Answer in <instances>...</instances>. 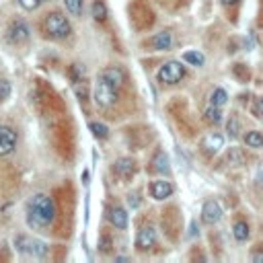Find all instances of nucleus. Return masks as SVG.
<instances>
[{
    "instance_id": "obj_1",
    "label": "nucleus",
    "mask_w": 263,
    "mask_h": 263,
    "mask_svg": "<svg viewBox=\"0 0 263 263\" xmlns=\"http://www.w3.org/2000/svg\"><path fill=\"white\" fill-rule=\"evenodd\" d=\"M56 218V206L54 200L46 193H37L33 195L29 204H27V220L29 226L33 228H46L54 222Z\"/></svg>"
},
{
    "instance_id": "obj_2",
    "label": "nucleus",
    "mask_w": 263,
    "mask_h": 263,
    "mask_svg": "<svg viewBox=\"0 0 263 263\" xmlns=\"http://www.w3.org/2000/svg\"><path fill=\"white\" fill-rule=\"evenodd\" d=\"M43 31L52 39H66L72 33V27L68 23V19L56 11V13L46 15V19H43Z\"/></svg>"
},
{
    "instance_id": "obj_3",
    "label": "nucleus",
    "mask_w": 263,
    "mask_h": 263,
    "mask_svg": "<svg viewBox=\"0 0 263 263\" xmlns=\"http://www.w3.org/2000/svg\"><path fill=\"white\" fill-rule=\"evenodd\" d=\"M15 247H17V251L33 255V257H46L48 255V245L43 243V240H37V238L25 236V234L15 238Z\"/></svg>"
},
{
    "instance_id": "obj_4",
    "label": "nucleus",
    "mask_w": 263,
    "mask_h": 263,
    "mask_svg": "<svg viewBox=\"0 0 263 263\" xmlns=\"http://www.w3.org/2000/svg\"><path fill=\"white\" fill-rule=\"evenodd\" d=\"M117 101V91L111 82H107L105 78H99L95 84V103L99 107H109Z\"/></svg>"
},
{
    "instance_id": "obj_5",
    "label": "nucleus",
    "mask_w": 263,
    "mask_h": 263,
    "mask_svg": "<svg viewBox=\"0 0 263 263\" xmlns=\"http://www.w3.org/2000/svg\"><path fill=\"white\" fill-rule=\"evenodd\" d=\"M183 76H185V68L181 66V62H167L165 66H161V70L157 74L159 82L163 84H177Z\"/></svg>"
},
{
    "instance_id": "obj_6",
    "label": "nucleus",
    "mask_w": 263,
    "mask_h": 263,
    "mask_svg": "<svg viewBox=\"0 0 263 263\" xmlns=\"http://www.w3.org/2000/svg\"><path fill=\"white\" fill-rule=\"evenodd\" d=\"M19 142L17 129L11 125H0V157H9L15 152Z\"/></svg>"
},
{
    "instance_id": "obj_7",
    "label": "nucleus",
    "mask_w": 263,
    "mask_h": 263,
    "mask_svg": "<svg viewBox=\"0 0 263 263\" xmlns=\"http://www.w3.org/2000/svg\"><path fill=\"white\" fill-rule=\"evenodd\" d=\"M9 35V41L11 43H15V46H21V43H25L27 39H29V27H27V23L25 21H21V19H17V21H13V23L9 25V31H7Z\"/></svg>"
},
{
    "instance_id": "obj_8",
    "label": "nucleus",
    "mask_w": 263,
    "mask_h": 263,
    "mask_svg": "<svg viewBox=\"0 0 263 263\" xmlns=\"http://www.w3.org/2000/svg\"><path fill=\"white\" fill-rule=\"evenodd\" d=\"M220 218H222V208L218 202L210 200L204 204V210H202V220L206 224H216V222H220Z\"/></svg>"
},
{
    "instance_id": "obj_9",
    "label": "nucleus",
    "mask_w": 263,
    "mask_h": 263,
    "mask_svg": "<svg viewBox=\"0 0 263 263\" xmlns=\"http://www.w3.org/2000/svg\"><path fill=\"white\" fill-rule=\"evenodd\" d=\"M155 240H157V230L152 226H144L136 236V247L140 251H146V249H150L152 245H155Z\"/></svg>"
},
{
    "instance_id": "obj_10",
    "label": "nucleus",
    "mask_w": 263,
    "mask_h": 263,
    "mask_svg": "<svg viewBox=\"0 0 263 263\" xmlns=\"http://www.w3.org/2000/svg\"><path fill=\"white\" fill-rule=\"evenodd\" d=\"M148 46L152 50H157V52H165L173 46V35L169 31H163V33H157L155 37H150L148 39Z\"/></svg>"
},
{
    "instance_id": "obj_11",
    "label": "nucleus",
    "mask_w": 263,
    "mask_h": 263,
    "mask_svg": "<svg viewBox=\"0 0 263 263\" xmlns=\"http://www.w3.org/2000/svg\"><path fill=\"white\" fill-rule=\"evenodd\" d=\"M173 193V185L169 181H152L150 185V195L155 197V200H167V197Z\"/></svg>"
},
{
    "instance_id": "obj_12",
    "label": "nucleus",
    "mask_w": 263,
    "mask_h": 263,
    "mask_svg": "<svg viewBox=\"0 0 263 263\" xmlns=\"http://www.w3.org/2000/svg\"><path fill=\"white\" fill-rule=\"evenodd\" d=\"M222 146H224V138H222L220 134H210V136H206L204 142H202V148H204L206 155H216V152L220 150Z\"/></svg>"
},
{
    "instance_id": "obj_13",
    "label": "nucleus",
    "mask_w": 263,
    "mask_h": 263,
    "mask_svg": "<svg viewBox=\"0 0 263 263\" xmlns=\"http://www.w3.org/2000/svg\"><path fill=\"white\" fill-rule=\"evenodd\" d=\"M113 171L119 175V177L127 179V177H132V175H134V171H136V163L132 161V159H119V161L115 163Z\"/></svg>"
},
{
    "instance_id": "obj_14",
    "label": "nucleus",
    "mask_w": 263,
    "mask_h": 263,
    "mask_svg": "<svg viewBox=\"0 0 263 263\" xmlns=\"http://www.w3.org/2000/svg\"><path fill=\"white\" fill-rule=\"evenodd\" d=\"M101 78H105L107 82H111L115 89L123 84V72H121V68H115V66H111V68H105L101 72Z\"/></svg>"
},
{
    "instance_id": "obj_15",
    "label": "nucleus",
    "mask_w": 263,
    "mask_h": 263,
    "mask_svg": "<svg viewBox=\"0 0 263 263\" xmlns=\"http://www.w3.org/2000/svg\"><path fill=\"white\" fill-rule=\"evenodd\" d=\"M109 220H111V224L115 226V228H125L127 226V214H125V210L123 208H113L111 212H109Z\"/></svg>"
},
{
    "instance_id": "obj_16",
    "label": "nucleus",
    "mask_w": 263,
    "mask_h": 263,
    "mask_svg": "<svg viewBox=\"0 0 263 263\" xmlns=\"http://www.w3.org/2000/svg\"><path fill=\"white\" fill-rule=\"evenodd\" d=\"M152 169H155L157 173H169V159H167V155L163 150H159L157 155H155V159H152Z\"/></svg>"
},
{
    "instance_id": "obj_17",
    "label": "nucleus",
    "mask_w": 263,
    "mask_h": 263,
    "mask_svg": "<svg viewBox=\"0 0 263 263\" xmlns=\"http://www.w3.org/2000/svg\"><path fill=\"white\" fill-rule=\"evenodd\" d=\"M232 234H234L236 240H247V238H249V224L243 222V220L236 222L234 228H232Z\"/></svg>"
},
{
    "instance_id": "obj_18",
    "label": "nucleus",
    "mask_w": 263,
    "mask_h": 263,
    "mask_svg": "<svg viewBox=\"0 0 263 263\" xmlns=\"http://www.w3.org/2000/svg\"><path fill=\"white\" fill-rule=\"evenodd\" d=\"M204 117H206V121L208 123H220L222 121V113H220V107H216V105H212L210 109H208V111L204 113Z\"/></svg>"
},
{
    "instance_id": "obj_19",
    "label": "nucleus",
    "mask_w": 263,
    "mask_h": 263,
    "mask_svg": "<svg viewBox=\"0 0 263 263\" xmlns=\"http://www.w3.org/2000/svg\"><path fill=\"white\" fill-rule=\"evenodd\" d=\"M228 163L232 167H240V165H245V155H243V150H238V148H230L228 152Z\"/></svg>"
},
{
    "instance_id": "obj_20",
    "label": "nucleus",
    "mask_w": 263,
    "mask_h": 263,
    "mask_svg": "<svg viewBox=\"0 0 263 263\" xmlns=\"http://www.w3.org/2000/svg\"><path fill=\"white\" fill-rule=\"evenodd\" d=\"M64 5H66V9H68L70 15H74V17H80V15H82V9H84L82 0H64Z\"/></svg>"
},
{
    "instance_id": "obj_21",
    "label": "nucleus",
    "mask_w": 263,
    "mask_h": 263,
    "mask_svg": "<svg viewBox=\"0 0 263 263\" xmlns=\"http://www.w3.org/2000/svg\"><path fill=\"white\" fill-rule=\"evenodd\" d=\"M245 142L251 148H259V146H263V134L261 132H249V134L245 136Z\"/></svg>"
},
{
    "instance_id": "obj_22",
    "label": "nucleus",
    "mask_w": 263,
    "mask_h": 263,
    "mask_svg": "<svg viewBox=\"0 0 263 263\" xmlns=\"http://www.w3.org/2000/svg\"><path fill=\"white\" fill-rule=\"evenodd\" d=\"M226 101H228V95H226L224 89H216V91L212 93V97H210V103L216 105V107H222Z\"/></svg>"
},
{
    "instance_id": "obj_23",
    "label": "nucleus",
    "mask_w": 263,
    "mask_h": 263,
    "mask_svg": "<svg viewBox=\"0 0 263 263\" xmlns=\"http://www.w3.org/2000/svg\"><path fill=\"white\" fill-rule=\"evenodd\" d=\"M89 127H91V132L97 136V138H101V140H105L107 136H109V129H107V125L105 123H99V121H91L89 123Z\"/></svg>"
},
{
    "instance_id": "obj_24",
    "label": "nucleus",
    "mask_w": 263,
    "mask_h": 263,
    "mask_svg": "<svg viewBox=\"0 0 263 263\" xmlns=\"http://www.w3.org/2000/svg\"><path fill=\"white\" fill-rule=\"evenodd\" d=\"M93 17L97 21H105L107 19V7H105L103 0H95V3H93Z\"/></svg>"
},
{
    "instance_id": "obj_25",
    "label": "nucleus",
    "mask_w": 263,
    "mask_h": 263,
    "mask_svg": "<svg viewBox=\"0 0 263 263\" xmlns=\"http://www.w3.org/2000/svg\"><path fill=\"white\" fill-rule=\"evenodd\" d=\"M183 60L189 62V64H193V66H202V64H204V56H202L200 52H185V54H183Z\"/></svg>"
},
{
    "instance_id": "obj_26",
    "label": "nucleus",
    "mask_w": 263,
    "mask_h": 263,
    "mask_svg": "<svg viewBox=\"0 0 263 263\" xmlns=\"http://www.w3.org/2000/svg\"><path fill=\"white\" fill-rule=\"evenodd\" d=\"M11 91H13V86H11V82H9V80H5V78H0V103H3V101H7V99H9Z\"/></svg>"
},
{
    "instance_id": "obj_27",
    "label": "nucleus",
    "mask_w": 263,
    "mask_h": 263,
    "mask_svg": "<svg viewBox=\"0 0 263 263\" xmlns=\"http://www.w3.org/2000/svg\"><path fill=\"white\" fill-rule=\"evenodd\" d=\"M41 3H46V0H19V5L23 7L25 11H35Z\"/></svg>"
},
{
    "instance_id": "obj_28",
    "label": "nucleus",
    "mask_w": 263,
    "mask_h": 263,
    "mask_svg": "<svg viewBox=\"0 0 263 263\" xmlns=\"http://www.w3.org/2000/svg\"><path fill=\"white\" fill-rule=\"evenodd\" d=\"M253 115L255 117H263V97H259V99H255V103H253Z\"/></svg>"
},
{
    "instance_id": "obj_29",
    "label": "nucleus",
    "mask_w": 263,
    "mask_h": 263,
    "mask_svg": "<svg viewBox=\"0 0 263 263\" xmlns=\"http://www.w3.org/2000/svg\"><path fill=\"white\" fill-rule=\"evenodd\" d=\"M238 129H240L238 119H236V117H230V121H228V134H230L232 138H236V136H238Z\"/></svg>"
},
{
    "instance_id": "obj_30",
    "label": "nucleus",
    "mask_w": 263,
    "mask_h": 263,
    "mask_svg": "<svg viewBox=\"0 0 263 263\" xmlns=\"http://www.w3.org/2000/svg\"><path fill=\"white\" fill-rule=\"evenodd\" d=\"M99 249H101L103 253H109V251H111V238H109V236H101V240H99Z\"/></svg>"
},
{
    "instance_id": "obj_31",
    "label": "nucleus",
    "mask_w": 263,
    "mask_h": 263,
    "mask_svg": "<svg viewBox=\"0 0 263 263\" xmlns=\"http://www.w3.org/2000/svg\"><path fill=\"white\" fill-rule=\"evenodd\" d=\"M70 76H72V80H74V82L80 78V66H78V64H72V68H70Z\"/></svg>"
},
{
    "instance_id": "obj_32",
    "label": "nucleus",
    "mask_w": 263,
    "mask_h": 263,
    "mask_svg": "<svg viewBox=\"0 0 263 263\" xmlns=\"http://www.w3.org/2000/svg\"><path fill=\"white\" fill-rule=\"evenodd\" d=\"M127 204L132 208H138L140 206V200H138V195H127Z\"/></svg>"
},
{
    "instance_id": "obj_33",
    "label": "nucleus",
    "mask_w": 263,
    "mask_h": 263,
    "mask_svg": "<svg viewBox=\"0 0 263 263\" xmlns=\"http://www.w3.org/2000/svg\"><path fill=\"white\" fill-rule=\"evenodd\" d=\"M253 261H255V263H263V251L253 253Z\"/></svg>"
},
{
    "instance_id": "obj_34",
    "label": "nucleus",
    "mask_w": 263,
    "mask_h": 263,
    "mask_svg": "<svg viewBox=\"0 0 263 263\" xmlns=\"http://www.w3.org/2000/svg\"><path fill=\"white\" fill-rule=\"evenodd\" d=\"M224 5H234V3H238V0H222Z\"/></svg>"
}]
</instances>
